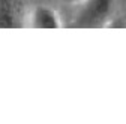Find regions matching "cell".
<instances>
[{
  "label": "cell",
  "instance_id": "7a4b0ae2",
  "mask_svg": "<svg viewBox=\"0 0 126 124\" xmlns=\"http://www.w3.org/2000/svg\"><path fill=\"white\" fill-rule=\"evenodd\" d=\"M27 25L32 28H60L62 18L54 8L48 5H36L27 15Z\"/></svg>",
  "mask_w": 126,
  "mask_h": 124
},
{
  "label": "cell",
  "instance_id": "3957f363",
  "mask_svg": "<svg viewBox=\"0 0 126 124\" xmlns=\"http://www.w3.org/2000/svg\"><path fill=\"white\" fill-rule=\"evenodd\" d=\"M62 3H65V5H68V6H80L84 0H60Z\"/></svg>",
  "mask_w": 126,
  "mask_h": 124
},
{
  "label": "cell",
  "instance_id": "6da1fadb",
  "mask_svg": "<svg viewBox=\"0 0 126 124\" xmlns=\"http://www.w3.org/2000/svg\"><path fill=\"white\" fill-rule=\"evenodd\" d=\"M113 0H84L77 17V24L81 27L98 25L110 13Z\"/></svg>",
  "mask_w": 126,
  "mask_h": 124
}]
</instances>
